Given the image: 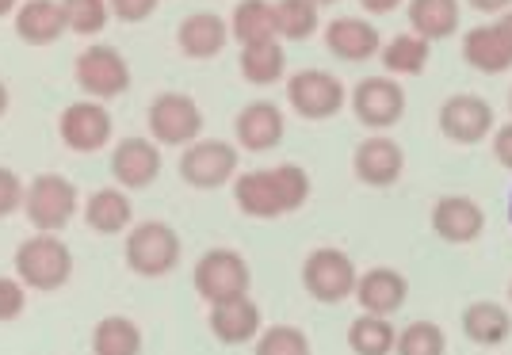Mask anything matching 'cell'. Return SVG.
Returning <instances> with one entry per match:
<instances>
[{
    "instance_id": "obj_47",
    "label": "cell",
    "mask_w": 512,
    "mask_h": 355,
    "mask_svg": "<svg viewBox=\"0 0 512 355\" xmlns=\"http://www.w3.org/2000/svg\"><path fill=\"white\" fill-rule=\"evenodd\" d=\"M509 298H512V287H509Z\"/></svg>"
},
{
    "instance_id": "obj_10",
    "label": "cell",
    "mask_w": 512,
    "mask_h": 355,
    "mask_svg": "<svg viewBox=\"0 0 512 355\" xmlns=\"http://www.w3.org/2000/svg\"><path fill=\"white\" fill-rule=\"evenodd\" d=\"M352 111L363 126L371 130H386L402 119L406 111V92L390 77H367L356 84V96H352Z\"/></svg>"
},
{
    "instance_id": "obj_39",
    "label": "cell",
    "mask_w": 512,
    "mask_h": 355,
    "mask_svg": "<svg viewBox=\"0 0 512 355\" xmlns=\"http://www.w3.org/2000/svg\"><path fill=\"white\" fill-rule=\"evenodd\" d=\"M493 153H497V161H501V165L512 168V123L497 130V138H493Z\"/></svg>"
},
{
    "instance_id": "obj_36",
    "label": "cell",
    "mask_w": 512,
    "mask_h": 355,
    "mask_svg": "<svg viewBox=\"0 0 512 355\" xmlns=\"http://www.w3.org/2000/svg\"><path fill=\"white\" fill-rule=\"evenodd\" d=\"M23 283L16 279H8V275H0V321H12V317L23 314Z\"/></svg>"
},
{
    "instance_id": "obj_28",
    "label": "cell",
    "mask_w": 512,
    "mask_h": 355,
    "mask_svg": "<svg viewBox=\"0 0 512 355\" xmlns=\"http://www.w3.org/2000/svg\"><path fill=\"white\" fill-rule=\"evenodd\" d=\"M85 218H88V226H92V230H100V233L127 230V226H130V199L123 195V191H115V188L96 191V195L88 199Z\"/></svg>"
},
{
    "instance_id": "obj_3",
    "label": "cell",
    "mask_w": 512,
    "mask_h": 355,
    "mask_svg": "<svg viewBox=\"0 0 512 355\" xmlns=\"http://www.w3.org/2000/svg\"><path fill=\"white\" fill-rule=\"evenodd\" d=\"M23 210L31 218V226L43 233L62 230L65 222L73 218L77 210V188L58 176V172H46V176H35V184L23 195Z\"/></svg>"
},
{
    "instance_id": "obj_44",
    "label": "cell",
    "mask_w": 512,
    "mask_h": 355,
    "mask_svg": "<svg viewBox=\"0 0 512 355\" xmlns=\"http://www.w3.org/2000/svg\"><path fill=\"white\" fill-rule=\"evenodd\" d=\"M4 107H8V88H4V81H0V115H4Z\"/></svg>"
},
{
    "instance_id": "obj_15",
    "label": "cell",
    "mask_w": 512,
    "mask_h": 355,
    "mask_svg": "<svg viewBox=\"0 0 512 355\" xmlns=\"http://www.w3.org/2000/svg\"><path fill=\"white\" fill-rule=\"evenodd\" d=\"M406 294H409L406 275L394 272V268H371L356 283V298H360L363 314H379V317L398 314L406 306Z\"/></svg>"
},
{
    "instance_id": "obj_26",
    "label": "cell",
    "mask_w": 512,
    "mask_h": 355,
    "mask_svg": "<svg viewBox=\"0 0 512 355\" xmlns=\"http://www.w3.org/2000/svg\"><path fill=\"white\" fill-rule=\"evenodd\" d=\"M463 329L474 344H501L505 336L512 333V321H509V310L501 306V302H474L467 306V314H463Z\"/></svg>"
},
{
    "instance_id": "obj_11",
    "label": "cell",
    "mask_w": 512,
    "mask_h": 355,
    "mask_svg": "<svg viewBox=\"0 0 512 355\" xmlns=\"http://www.w3.org/2000/svg\"><path fill=\"white\" fill-rule=\"evenodd\" d=\"M77 84L85 88L88 96H104V100H111V96L127 92L130 69L111 46H88L85 54L77 58Z\"/></svg>"
},
{
    "instance_id": "obj_27",
    "label": "cell",
    "mask_w": 512,
    "mask_h": 355,
    "mask_svg": "<svg viewBox=\"0 0 512 355\" xmlns=\"http://www.w3.org/2000/svg\"><path fill=\"white\" fill-rule=\"evenodd\" d=\"M348 344L356 355H390L398 348V333L390 329V321L379 314H363L348 329Z\"/></svg>"
},
{
    "instance_id": "obj_1",
    "label": "cell",
    "mask_w": 512,
    "mask_h": 355,
    "mask_svg": "<svg viewBox=\"0 0 512 355\" xmlns=\"http://www.w3.org/2000/svg\"><path fill=\"white\" fill-rule=\"evenodd\" d=\"M234 195H237V207L245 210L249 218H279V214H291V210H299L306 203L310 176L299 165L245 172L237 180Z\"/></svg>"
},
{
    "instance_id": "obj_18",
    "label": "cell",
    "mask_w": 512,
    "mask_h": 355,
    "mask_svg": "<svg viewBox=\"0 0 512 355\" xmlns=\"http://www.w3.org/2000/svg\"><path fill=\"white\" fill-rule=\"evenodd\" d=\"M237 142L253 153L276 149L283 142V111L268 100H256L237 115Z\"/></svg>"
},
{
    "instance_id": "obj_5",
    "label": "cell",
    "mask_w": 512,
    "mask_h": 355,
    "mask_svg": "<svg viewBox=\"0 0 512 355\" xmlns=\"http://www.w3.org/2000/svg\"><path fill=\"white\" fill-rule=\"evenodd\" d=\"M302 283L318 302H341L348 294H356V264L341 249H318L306 256L302 264Z\"/></svg>"
},
{
    "instance_id": "obj_4",
    "label": "cell",
    "mask_w": 512,
    "mask_h": 355,
    "mask_svg": "<svg viewBox=\"0 0 512 355\" xmlns=\"http://www.w3.org/2000/svg\"><path fill=\"white\" fill-rule=\"evenodd\" d=\"M195 291L203 294L211 306L218 302H230L249 291V264L230 249H214L207 252L199 264H195Z\"/></svg>"
},
{
    "instance_id": "obj_32",
    "label": "cell",
    "mask_w": 512,
    "mask_h": 355,
    "mask_svg": "<svg viewBox=\"0 0 512 355\" xmlns=\"http://www.w3.org/2000/svg\"><path fill=\"white\" fill-rule=\"evenodd\" d=\"M383 65L390 73H421L428 65V39L421 35H398L383 46Z\"/></svg>"
},
{
    "instance_id": "obj_24",
    "label": "cell",
    "mask_w": 512,
    "mask_h": 355,
    "mask_svg": "<svg viewBox=\"0 0 512 355\" xmlns=\"http://www.w3.org/2000/svg\"><path fill=\"white\" fill-rule=\"evenodd\" d=\"M409 27L421 39H448L459 27V0H409Z\"/></svg>"
},
{
    "instance_id": "obj_42",
    "label": "cell",
    "mask_w": 512,
    "mask_h": 355,
    "mask_svg": "<svg viewBox=\"0 0 512 355\" xmlns=\"http://www.w3.org/2000/svg\"><path fill=\"white\" fill-rule=\"evenodd\" d=\"M497 27H501V35H505V39H509V46H512V12L501 23H497Z\"/></svg>"
},
{
    "instance_id": "obj_34",
    "label": "cell",
    "mask_w": 512,
    "mask_h": 355,
    "mask_svg": "<svg viewBox=\"0 0 512 355\" xmlns=\"http://www.w3.org/2000/svg\"><path fill=\"white\" fill-rule=\"evenodd\" d=\"M65 8V23H69V31H77V35H96V31H104L107 23V0H62Z\"/></svg>"
},
{
    "instance_id": "obj_22",
    "label": "cell",
    "mask_w": 512,
    "mask_h": 355,
    "mask_svg": "<svg viewBox=\"0 0 512 355\" xmlns=\"http://www.w3.org/2000/svg\"><path fill=\"white\" fill-rule=\"evenodd\" d=\"M463 58H467L478 73H505L512 65V46L501 35V27H474L467 39H463Z\"/></svg>"
},
{
    "instance_id": "obj_6",
    "label": "cell",
    "mask_w": 512,
    "mask_h": 355,
    "mask_svg": "<svg viewBox=\"0 0 512 355\" xmlns=\"http://www.w3.org/2000/svg\"><path fill=\"white\" fill-rule=\"evenodd\" d=\"M180 260V237L165 222H142L127 237V264L138 275H165Z\"/></svg>"
},
{
    "instance_id": "obj_38",
    "label": "cell",
    "mask_w": 512,
    "mask_h": 355,
    "mask_svg": "<svg viewBox=\"0 0 512 355\" xmlns=\"http://www.w3.org/2000/svg\"><path fill=\"white\" fill-rule=\"evenodd\" d=\"M107 4H111V12H115L119 20H127V23L146 20L153 8H157V0H107Z\"/></svg>"
},
{
    "instance_id": "obj_41",
    "label": "cell",
    "mask_w": 512,
    "mask_h": 355,
    "mask_svg": "<svg viewBox=\"0 0 512 355\" xmlns=\"http://www.w3.org/2000/svg\"><path fill=\"white\" fill-rule=\"evenodd\" d=\"M470 4H474L478 12H505L512 0H470Z\"/></svg>"
},
{
    "instance_id": "obj_35",
    "label": "cell",
    "mask_w": 512,
    "mask_h": 355,
    "mask_svg": "<svg viewBox=\"0 0 512 355\" xmlns=\"http://www.w3.org/2000/svg\"><path fill=\"white\" fill-rule=\"evenodd\" d=\"M256 355H310V340L295 325H276L260 336Z\"/></svg>"
},
{
    "instance_id": "obj_16",
    "label": "cell",
    "mask_w": 512,
    "mask_h": 355,
    "mask_svg": "<svg viewBox=\"0 0 512 355\" xmlns=\"http://www.w3.org/2000/svg\"><path fill=\"white\" fill-rule=\"evenodd\" d=\"M406 168L402 146L390 142V138H367L356 149V176L371 188H390Z\"/></svg>"
},
{
    "instance_id": "obj_9",
    "label": "cell",
    "mask_w": 512,
    "mask_h": 355,
    "mask_svg": "<svg viewBox=\"0 0 512 355\" xmlns=\"http://www.w3.org/2000/svg\"><path fill=\"white\" fill-rule=\"evenodd\" d=\"M237 172V149L230 142H192L180 157V176L192 188H222Z\"/></svg>"
},
{
    "instance_id": "obj_21",
    "label": "cell",
    "mask_w": 512,
    "mask_h": 355,
    "mask_svg": "<svg viewBox=\"0 0 512 355\" xmlns=\"http://www.w3.org/2000/svg\"><path fill=\"white\" fill-rule=\"evenodd\" d=\"M211 329L222 344H245V340H253L260 333V310L245 294L230 298V302H218L211 310Z\"/></svg>"
},
{
    "instance_id": "obj_23",
    "label": "cell",
    "mask_w": 512,
    "mask_h": 355,
    "mask_svg": "<svg viewBox=\"0 0 512 355\" xmlns=\"http://www.w3.org/2000/svg\"><path fill=\"white\" fill-rule=\"evenodd\" d=\"M226 20L214 16V12H195L180 23V50L188 58H214L222 46H226Z\"/></svg>"
},
{
    "instance_id": "obj_13",
    "label": "cell",
    "mask_w": 512,
    "mask_h": 355,
    "mask_svg": "<svg viewBox=\"0 0 512 355\" xmlns=\"http://www.w3.org/2000/svg\"><path fill=\"white\" fill-rule=\"evenodd\" d=\"M62 142L77 153H92V149L107 146L111 138V115L100 104H73L62 111Z\"/></svg>"
},
{
    "instance_id": "obj_17",
    "label": "cell",
    "mask_w": 512,
    "mask_h": 355,
    "mask_svg": "<svg viewBox=\"0 0 512 355\" xmlns=\"http://www.w3.org/2000/svg\"><path fill=\"white\" fill-rule=\"evenodd\" d=\"M111 172L123 188H146L161 172V153L146 138H127V142H119L115 157H111Z\"/></svg>"
},
{
    "instance_id": "obj_19",
    "label": "cell",
    "mask_w": 512,
    "mask_h": 355,
    "mask_svg": "<svg viewBox=\"0 0 512 355\" xmlns=\"http://www.w3.org/2000/svg\"><path fill=\"white\" fill-rule=\"evenodd\" d=\"M325 46L344 62H367L379 54V31L356 16H341L325 27Z\"/></svg>"
},
{
    "instance_id": "obj_31",
    "label": "cell",
    "mask_w": 512,
    "mask_h": 355,
    "mask_svg": "<svg viewBox=\"0 0 512 355\" xmlns=\"http://www.w3.org/2000/svg\"><path fill=\"white\" fill-rule=\"evenodd\" d=\"M276 23L283 39H291V42L310 39L314 27H318V4H314V0H279Z\"/></svg>"
},
{
    "instance_id": "obj_46",
    "label": "cell",
    "mask_w": 512,
    "mask_h": 355,
    "mask_svg": "<svg viewBox=\"0 0 512 355\" xmlns=\"http://www.w3.org/2000/svg\"><path fill=\"white\" fill-rule=\"evenodd\" d=\"M509 218H512V199H509Z\"/></svg>"
},
{
    "instance_id": "obj_40",
    "label": "cell",
    "mask_w": 512,
    "mask_h": 355,
    "mask_svg": "<svg viewBox=\"0 0 512 355\" xmlns=\"http://www.w3.org/2000/svg\"><path fill=\"white\" fill-rule=\"evenodd\" d=\"M360 4L367 8V12H379V16H383V12H394L402 0H360Z\"/></svg>"
},
{
    "instance_id": "obj_37",
    "label": "cell",
    "mask_w": 512,
    "mask_h": 355,
    "mask_svg": "<svg viewBox=\"0 0 512 355\" xmlns=\"http://www.w3.org/2000/svg\"><path fill=\"white\" fill-rule=\"evenodd\" d=\"M23 195H27V191L20 188V176H16V172H8V168H0V218L20 207Z\"/></svg>"
},
{
    "instance_id": "obj_2",
    "label": "cell",
    "mask_w": 512,
    "mask_h": 355,
    "mask_svg": "<svg viewBox=\"0 0 512 355\" xmlns=\"http://www.w3.org/2000/svg\"><path fill=\"white\" fill-rule=\"evenodd\" d=\"M16 272L35 291H58V287H65L69 272H73V256L65 249V241L50 237V233H39V237H31V241L20 245Z\"/></svg>"
},
{
    "instance_id": "obj_33",
    "label": "cell",
    "mask_w": 512,
    "mask_h": 355,
    "mask_svg": "<svg viewBox=\"0 0 512 355\" xmlns=\"http://www.w3.org/2000/svg\"><path fill=\"white\" fill-rule=\"evenodd\" d=\"M444 329L432 321H413L398 333V355H444Z\"/></svg>"
},
{
    "instance_id": "obj_14",
    "label": "cell",
    "mask_w": 512,
    "mask_h": 355,
    "mask_svg": "<svg viewBox=\"0 0 512 355\" xmlns=\"http://www.w3.org/2000/svg\"><path fill=\"white\" fill-rule=\"evenodd\" d=\"M486 226V210L478 207L467 195H448L432 207V230L440 233L451 245H467Z\"/></svg>"
},
{
    "instance_id": "obj_20",
    "label": "cell",
    "mask_w": 512,
    "mask_h": 355,
    "mask_svg": "<svg viewBox=\"0 0 512 355\" xmlns=\"http://www.w3.org/2000/svg\"><path fill=\"white\" fill-rule=\"evenodd\" d=\"M16 31L23 42L31 46H46V42H58L69 31L65 23V8L58 0H27L16 12Z\"/></svg>"
},
{
    "instance_id": "obj_25",
    "label": "cell",
    "mask_w": 512,
    "mask_h": 355,
    "mask_svg": "<svg viewBox=\"0 0 512 355\" xmlns=\"http://www.w3.org/2000/svg\"><path fill=\"white\" fill-rule=\"evenodd\" d=\"M234 39L241 46H256V42H272L279 35L276 4L268 0H241L234 8Z\"/></svg>"
},
{
    "instance_id": "obj_45",
    "label": "cell",
    "mask_w": 512,
    "mask_h": 355,
    "mask_svg": "<svg viewBox=\"0 0 512 355\" xmlns=\"http://www.w3.org/2000/svg\"><path fill=\"white\" fill-rule=\"evenodd\" d=\"M314 4H337V0H314Z\"/></svg>"
},
{
    "instance_id": "obj_8",
    "label": "cell",
    "mask_w": 512,
    "mask_h": 355,
    "mask_svg": "<svg viewBox=\"0 0 512 355\" xmlns=\"http://www.w3.org/2000/svg\"><path fill=\"white\" fill-rule=\"evenodd\" d=\"M287 100L302 119H329L344 107V84L333 73L302 69L287 81Z\"/></svg>"
},
{
    "instance_id": "obj_12",
    "label": "cell",
    "mask_w": 512,
    "mask_h": 355,
    "mask_svg": "<svg viewBox=\"0 0 512 355\" xmlns=\"http://www.w3.org/2000/svg\"><path fill=\"white\" fill-rule=\"evenodd\" d=\"M440 130L459 146H478L493 130V107L478 96H451L440 107Z\"/></svg>"
},
{
    "instance_id": "obj_29",
    "label": "cell",
    "mask_w": 512,
    "mask_h": 355,
    "mask_svg": "<svg viewBox=\"0 0 512 355\" xmlns=\"http://www.w3.org/2000/svg\"><path fill=\"white\" fill-rule=\"evenodd\" d=\"M92 352L96 355H138L142 352V333L127 317H104L92 333Z\"/></svg>"
},
{
    "instance_id": "obj_7",
    "label": "cell",
    "mask_w": 512,
    "mask_h": 355,
    "mask_svg": "<svg viewBox=\"0 0 512 355\" xmlns=\"http://www.w3.org/2000/svg\"><path fill=\"white\" fill-rule=\"evenodd\" d=\"M150 130L161 146H188V142L199 138V130H203V111L188 96L165 92L150 107Z\"/></svg>"
},
{
    "instance_id": "obj_30",
    "label": "cell",
    "mask_w": 512,
    "mask_h": 355,
    "mask_svg": "<svg viewBox=\"0 0 512 355\" xmlns=\"http://www.w3.org/2000/svg\"><path fill=\"white\" fill-rule=\"evenodd\" d=\"M283 65H287V58H283V46L276 39L241 50V77L249 84H276L283 77Z\"/></svg>"
},
{
    "instance_id": "obj_43",
    "label": "cell",
    "mask_w": 512,
    "mask_h": 355,
    "mask_svg": "<svg viewBox=\"0 0 512 355\" xmlns=\"http://www.w3.org/2000/svg\"><path fill=\"white\" fill-rule=\"evenodd\" d=\"M16 4H20V0H0V16H8V12L16 8Z\"/></svg>"
}]
</instances>
